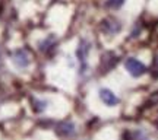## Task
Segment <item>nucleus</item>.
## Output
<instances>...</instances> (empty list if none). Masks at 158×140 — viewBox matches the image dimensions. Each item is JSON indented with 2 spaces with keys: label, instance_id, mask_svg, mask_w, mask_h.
Instances as JSON below:
<instances>
[{
  "label": "nucleus",
  "instance_id": "f257e3e1",
  "mask_svg": "<svg viewBox=\"0 0 158 140\" xmlns=\"http://www.w3.org/2000/svg\"><path fill=\"white\" fill-rule=\"evenodd\" d=\"M124 67H126V70L130 73V76H133V78H141L142 74L147 73L145 64L142 62H139L138 58H135V57L126 58V60H124Z\"/></svg>",
  "mask_w": 158,
  "mask_h": 140
},
{
  "label": "nucleus",
  "instance_id": "f03ea898",
  "mask_svg": "<svg viewBox=\"0 0 158 140\" xmlns=\"http://www.w3.org/2000/svg\"><path fill=\"white\" fill-rule=\"evenodd\" d=\"M89 51H91V42L86 41V39H81L78 47H76V60L81 64V72L82 73L86 69V58H88Z\"/></svg>",
  "mask_w": 158,
  "mask_h": 140
},
{
  "label": "nucleus",
  "instance_id": "7ed1b4c3",
  "mask_svg": "<svg viewBox=\"0 0 158 140\" xmlns=\"http://www.w3.org/2000/svg\"><path fill=\"white\" fill-rule=\"evenodd\" d=\"M100 29H101V32H104L106 35H116L120 32L122 23L118 22L116 18H107V19H104L101 22Z\"/></svg>",
  "mask_w": 158,
  "mask_h": 140
},
{
  "label": "nucleus",
  "instance_id": "20e7f679",
  "mask_svg": "<svg viewBox=\"0 0 158 140\" xmlns=\"http://www.w3.org/2000/svg\"><path fill=\"white\" fill-rule=\"evenodd\" d=\"M12 60L15 63V66L19 69H25L29 66V54L27 53V50H23V48H18L15 53H13V56H12Z\"/></svg>",
  "mask_w": 158,
  "mask_h": 140
},
{
  "label": "nucleus",
  "instance_id": "39448f33",
  "mask_svg": "<svg viewBox=\"0 0 158 140\" xmlns=\"http://www.w3.org/2000/svg\"><path fill=\"white\" fill-rule=\"evenodd\" d=\"M100 99H101L106 105L108 106H114L118 104V98L116 96V94H114L113 90L107 89V88H102V89H100Z\"/></svg>",
  "mask_w": 158,
  "mask_h": 140
},
{
  "label": "nucleus",
  "instance_id": "423d86ee",
  "mask_svg": "<svg viewBox=\"0 0 158 140\" xmlns=\"http://www.w3.org/2000/svg\"><path fill=\"white\" fill-rule=\"evenodd\" d=\"M59 131H60V134H63V136H70L75 133V126L72 123H62Z\"/></svg>",
  "mask_w": 158,
  "mask_h": 140
},
{
  "label": "nucleus",
  "instance_id": "0eeeda50",
  "mask_svg": "<svg viewBox=\"0 0 158 140\" xmlns=\"http://www.w3.org/2000/svg\"><path fill=\"white\" fill-rule=\"evenodd\" d=\"M126 0H106V7L110 10H117L124 5Z\"/></svg>",
  "mask_w": 158,
  "mask_h": 140
},
{
  "label": "nucleus",
  "instance_id": "6e6552de",
  "mask_svg": "<svg viewBox=\"0 0 158 140\" xmlns=\"http://www.w3.org/2000/svg\"><path fill=\"white\" fill-rule=\"evenodd\" d=\"M151 72H152V76H154V78L158 79V57L155 58V60H154L152 67H151Z\"/></svg>",
  "mask_w": 158,
  "mask_h": 140
},
{
  "label": "nucleus",
  "instance_id": "1a4fd4ad",
  "mask_svg": "<svg viewBox=\"0 0 158 140\" xmlns=\"http://www.w3.org/2000/svg\"><path fill=\"white\" fill-rule=\"evenodd\" d=\"M35 104H37V105H35V110H37L38 112H41V111H44L45 110V102L44 101H35Z\"/></svg>",
  "mask_w": 158,
  "mask_h": 140
}]
</instances>
